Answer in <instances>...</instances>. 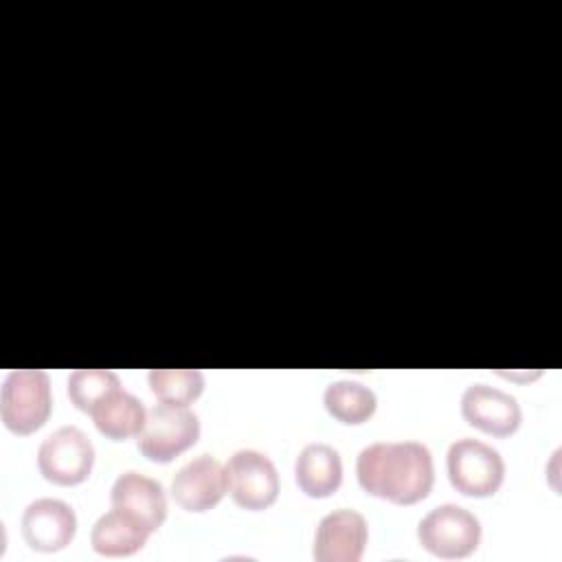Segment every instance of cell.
Listing matches in <instances>:
<instances>
[{
  "label": "cell",
  "instance_id": "4fadbf2b",
  "mask_svg": "<svg viewBox=\"0 0 562 562\" xmlns=\"http://www.w3.org/2000/svg\"><path fill=\"white\" fill-rule=\"evenodd\" d=\"M294 479L299 490L310 498H327L342 483V459L338 450L323 441L303 446L294 461Z\"/></svg>",
  "mask_w": 562,
  "mask_h": 562
},
{
  "label": "cell",
  "instance_id": "30bf717a",
  "mask_svg": "<svg viewBox=\"0 0 562 562\" xmlns=\"http://www.w3.org/2000/svg\"><path fill=\"white\" fill-rule=\"evenodd\" d=\"M20 529L31 549L55 553L72 542L77 533V514L66 501L37 498L26 505Z\"/></svg>",
  "mask_w": 562,
  "mask_h": 562
},
{
  "label": "cell",
  "instance_id": "ac0fdd59",
  "mask_svg": "<svg viewBox=\"0 0 562 562\" xmlns=\"http://www.w3.org/2000/svg\"><path fill=\"white\" fill-rule=\"evenodd\" d=\"M119 386L121 380L110 369H75L68 375V397L75 408L88 415Z\"/></svg>",
  "mask_w": 562,
  "mask_h": 562
},
{
  "label": "cell",
  "instance_id": "7a4b0ae2",
  "mask_svg": "<svg viewBox=\"0 0 562 562\" xmlns=\"http://www.w3.org/2000/svg\"><path fill=\"white\" fill-rule=\"evenodd\" d=\"M50 378L42 369H13L0 389V419L15 435L40 430L50 415Z\"/></svg>",
  "mask_w": 562,
  "mask_h": 562
},
{
  "label": "cell",
  "instance_id": "9c48e42d",
  "mask_svg": "<svg viewBox=\"0 0 562 562\" xmlns=\"http://www.w3.org/2000/svg\"><path fill=\"white\" fill-rule=\"evenodd\" d=\"M461 415L472 428L494 437L514 435L522 422L518 400L507 391L485 382H474L463 391Z\"/></svg>",
  "mask_w": 562,
  "mask_h": 562
},
{
  "label": "cell",
  "instance_id": "277c9868",
  "mask_svg": "<svg viewBox=\"0 0 562 562\" xmlns=\"http://www.w3.org/2000/svg\"><path fill=\"white\" fill-rule=\"evenodd\" d=\"M200 437V417L189 406L158 402L147 411L138 450L154 463H169Z\"/></svg>",
  "mask_w": 562,
  "mask_h": 562
},
{
  "label": "cell",
  "instance_id": "5bb4252c",
  "mask_svg": "<svg viewBox=\"0 0 562 562\" xmlns=\"http://www.w3.org/2000/svg\"><path fill=\"white\" fill-rule=\"evenodd\" d=\"M147 538L149 531L140 522L114 507L101 514L90 531L92 551L105 558L132 555L147 544Z\"/></svg>",
  "mask_w": 562,
  "mask_h": 562
},
{
  "label": "cell",
  "instance_id": "52a82bcc",
  "mask_svg": "<svg viewBox=\"0 0 562 562\" xmlns=\"http://www.w3.org/2000/svg\"><path fill=\"white\" fill-rule=\"evenodd\" d=\"M224 468L228 494L241 509L261 512L277 501L281 483L277 465L268 454L252 448H241L231 454Z\"/></svg>",
  "mask_w": 562,
  "mask_h": 562
},
{
  "label": "cell",
  "instance_id": "9a60e30c",
  "mask_svg": "<svg viewBox=\"0 0 562 562\" xmlns=\"http://www.w3.org/2000/svg\"><path fill=\"white\" fill-rule=\"evenodd\" d=\"M90 417L103 437L123 441L143 430L147 408L134 393L119 386L90 413Z\"/></svg>",
  "mask_w": 562,
  "mask_h": 562
},
{
  "label": "cell",
  "instance_id": "8fae6325",
  "mask_svg": "<svg viewBox=\"0 0 562 562\" xmlns=\"http://www.w3.org/2000/svg\"><path fill=\"white\" fill-rule=\"evenodd\" d=\"M228 492L226 468L211 454H200L184 463L171 479L173 501L193 514L213 509Z\"/></svg>",
  "mask_w": 562,
  "mask_h": 562
},
{
  "label": "cell",
  "instance_id": "ba28073f",
  "mask_svg": "<svg viewBox=\"0 0 562 562\" xmlns=\"http://www.w3.org/2000/svg\"><path fill=\"white\" fill-rule=\"evenodd\" d=\"M367 540V518L351 507H340L321 518L314 533L312 555L316 562H358Z\"/></svg>",
  "mask_w": 562,
  "mask_h": 562
},
{
  "label": "cell",
  "instance_id": "7c38bea8",
  "mask_svg": "<svg viewBox=\"0 0 562 562\" xmlns=\"http://www.w3.org/2000/svg\"><path fill=\"white\" fill-rule=\"evenodd\" d=\"M110 503L136 522H140L149 533H154L167 518V498L162 485L136 470H127L116 476L110 490Z\"/></svg>",
  "mask_w": 562,
  "mask_h": 562
},
{
  "label": "cell",
  "instance_id": "5b68a950",
  "mask_svg": "<svg viewBox=\"0 0 562 562\" xmlns=\"http://www.w3.org/2000/svg\"><path fill=\"white\" fill-rule=\"evenodd\" d=\"M419 544L443 560L468 558L481 542L479 518L454 503L432 507L417 525Z\"/></svg>",
  "mask_w": 562,
  "mask_h": 562
},
{
  "label": "cell",
  "instance_id": "8992f818",
  "mask_svg": "<svg viewBox=\"0 0 562 562\" xmlns=\"http://www.w3.org/2000/svg\"><path fill=\"white\" fill-rule=\"evenodd\" d=\"M94 465V446L77 426H59L37 448L40 474L55 485L83 483Z\"/></svg>",
  "mask_w": 562,
  "mask_h": 562
},
{
  "label": "cell",
  "instance_id": "2e32d148",
  "mask_svg": "<svg viewBox=\"0 0 562 562\" xmlns=\"http://www.w3.org/2000/svg\"><path fill=\"white\" fill-rule=\"evenodd\" d=\"M327 413L347 426L364 424L378 408V395L373 389L358 380H336L327 384L323 393Z\"/></svg>",
  "mask_w": 562,
  "mask_h": 562
},
{
  "label": "cell",
  "instance_id": "3957f363",
  "mask_svg": "<svg viewBox=\"0 0 562 562\" xmlns=\"http://www.w3.org/2000/svg\"><path fill=\"white\" fill-rule=\"evenodd\" d=\"M446 468L450 485L472 498L494 496L505 481V461L490 443L461 437L450 443L446 454Z\"/></svg>",
  "mask_w": 562,
  "mask_h": 562
},
{
  "label": "cell",
  "instance_id": "6da1fadb",
  "mask_svg": "<svg viewBox=\"0 0 562 562\" xmlns=\"http://www.w3.org/2000/svg\"><path fill=\"white\" fill-rule=\"evenodd\" d=\"M360 487L395 505L424 501L435 483V463L428 446L419 441H375L356 459Z\"/></svg>",
  "mask_w": 562,
  "mask_h": 562
},
{
  "label": "cell",
  "instance_id": "e0dca14e",
  "mask_svg": "<svg viewBox=\"0 0 562 562\" xmlns=\"http://www.w3.org/2000/svg\"><path fill=\"white\" fill-rule=\"evenodd\" d=\"M149 389L158 402L189 406L204 391V375L200 369H151Z\"/></svg>",
  "mask_w": 562,
  "mask_h": 562
}]
</instances>
